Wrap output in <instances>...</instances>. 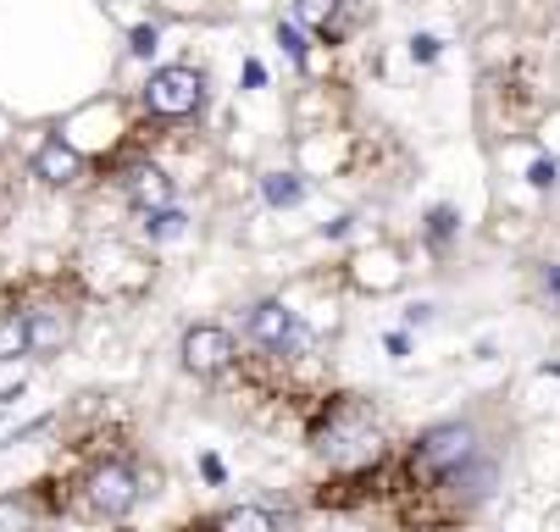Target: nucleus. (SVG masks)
<instances>
[{"label": "nucleus", "instance_id": "20e7f679", "mask_svg": "<svg viewBox=\"0 0 560 532\" xmlns=\"http://www.w3.org/2000/svg\"><path fill=\"white\" fill-rule=\"evenodd\" d=\"M245 339L261 344L267 355H289L300 344V311L283 306V299H256L245 317Z\"/></svg>", "mask_w": 560, "mask_h": 532}, {"label": "nucleus", "instance_id": "6ab92c4d", "mask_svg": "<svg viewBox=\"0 0 560 532\" xmlns=\"http://www.w3.org/2000/svg\"><path fill=\"white\" fill-rule=\"evenodd\" d=\"M383 344H388V355H411V339H406V333H388Z\"/></svg>", "mask_w": 560, "mask_h": 532}, {"label": "nucleus", "instance_id": "2eb2a0df", "mask_svg": "<svg viewBox=\"0 0 560 532\" xmlns=\"http://www.w3.org/2000/svg\"><path fill=\"white\" fill-rule=\"evenodd\" d=\"M278 45H283V50H289L300 67L311 61V50H305V39H300V23H278Z\"/></svg>", "mask_w": 560, "mask_h": 532}, {"label": "nucleus", "instance_id": "6e6552de", "mask_svg": "<svg viewBox=\"0 0 560 532\" xmlns=\"http://www.w3.org/2000/svg\"><path fill=\"white\" fill-rule=\"evenodd\" d=\"M122 189H128V200H133L139 211H167V205H173V178L155 167V162L133 167V173L122 178Z\"/></svg>", "mask_w": 560, "mask_h": 532}, {"label": "nucleus", "instance_id": "f3484780", "mask_svg": "<svg viewBox=\"0 0 560 532\" xmlns=\"http://www.w3.org/2000/svg\"><path fill=\"white\" fill-rule=\"evenodd\" d=\"M527 178H533L538 189H549V184L560 178V167H555V162H533V173H527Z\"/></svg>", "mask_w": 560, "mask_h": 532}, {"label": "nucleus", "instance_id": "0eeeda50", "mask_svg": "<svg viewBox=\"0 0 560 532\" xmlns=\"http://www.w3.org/2000/svg\"><path fill=\"white\" fill-rule=\"evenodd\" d=\"M72 344V317L61 306H34L28 311V355H61Z\"/></svg>", "mask_w": 560, "mask_h": 532}, {"label": "nucleus", "instance_id": "f03ea898", "mask_svg": "<svg viewBox=\"0 0 560 532\" xmlns=\"http://www.w3.org/2000/svg\"><path fill=\"white\" fill-rule=\"evenodd\" d=\"M144 111L150 117H167V122H178V117H195L200 111V101H206V79L195 67H162V72H150V84H144Z\"/></svg>", "mask_w": 560, "mask_h": 532}, {"label": "nucleus", "instance_id": "7ed1b4c3", "mask_svg": "<svg viewBox=\"0 0 560 532\" xmlns=\"http://www.w3.org/2000/svg\"><path fill=\"white\" fill-rule=\"evenodd\" d=\"M90 510L101 516V521H122L133 505H139V472L128 466V461H101L95 472H90Z\"/></svg>", "mask_w": 560, "mask_h": 532}, {"label": "nucleus", "instance_id": "f8f14e48", "mask_svg": "<svg viewBox=\"0 0 560 532\" xmlns=\"http://www.w3.org/2000/svg\"><path fill=\"white\" fill-rule=\"evenodd\" d=\"M184 211L178 205H167V211H144V239H178L184 234Z\"/></svg>", "mask_w": 560, "mask_h": 532}, {"label": "nucleus", "instance_id": "39448f33", "mask_svg": "<svg viewBox=\"0 0 560 532\" xmlns=\"http://www.w3.org/2000/svg\"><path fill=\"white\" fill-rule=\"evenodd\" d=\"M178 355H184V366H189L195 377H217V371H228V366H233L238 344H233V333H228V328H217V322H195V328L184 333Z\"/></svg>", "mask_w": 560, "mask_h": 532}, {"label": "nucleus", "instance_id": "423d86ee", "mask_svg": "<svg viewBox=\"0 0 560 532\" xmlns=\"http://www.w3.org/2000/svg\"><path fill=\"white\" fill-rule=\"evenodd\" d=\"M78 173H84V162H78V150H72L61 133H50V139L34 150V178H39V184L67 189V184H78Z\"/></svg>", "mask_w": 560, "mask_h": 532}, {"label": "nucleus", "instance_id": "f257e3e1", "mask_svg": "<svg viewBox=\"0 0 560 532\" xmlns=\"http://www.w3.org/2000/svg\"><path fill=\"white\" fill-rule=\"evenodd\" d=\"M477 454V427L471 422H439V427H428L422 438H417V454H411V466H417V477H450V472H460L466 461Z\"/></svg>", "mask_w": 560, "mask_h": 532}, {"label": "nucleus", "instance_id": "9b49d317", "mask_svg": "<svg viewBox=\"0 0 560 532\" xmlns=\"http://www.w3.org/2000/svg\"><path fill=\"white\" fill-rule=\"evenodd\" d=\"M334 17H339V0H294V23H305V28H334Z\"/></svg>", "mask_w": 560, "mask_h": 532}, {"label": "nucleus", "instance_id": "dca6fc26", "mask_svg": "<svg viewBox=\"0 0 560 532\" xmlns=\"http://www.w3.org/2000/svg\"><path fill=\"white\" fill-rule=\"evenodd\" d=\"M411 56H417V61H433V56H439V39H433V34H417V39H411Z\"/></svg>", "mask_w": 560, "mask_h": 532}, {"label": "nucleus", "instance_id": "1a4fd4ad", "mask_svg": "<svg viewBox=\"0 0 560 532\" xmlns=\"http://www.w3.org/2000/svg\"><path fill=\"white\" fill-rule=\"evenodd\" d=\"M211 532H283V521H278L267 505H233V510L217 516Z\"/></svg>", "mask_w": 560, "mask_h": 532}, {"label": "nucleus", "instance_id": "ddd939ff", "mask_svg": "<svg viewBox=\"0 0 560 532\" xmlns=\"http://www.w3.org/2000/svg\"><path fill=\"white\" fill-rule=\"evenodd\" d=\"M300 194H305V184H300L294 173H272V178H267V200H272V205H300Z\"/></svg>", "mask_w": 560, "mask_h": 532}, {"label": "nucleus", "instance_id": "9d476101", "mask_svg": "<svg viewBox=\"0 0 560 532\" xmlns=\"http://www.w3.org/2000/svg\"><path fill=\"white\" fill-rule=\"evenodd\" d=\"M28 355V311L0 306V360H23Z\"/></svg>", "mask_w": 560, "mask_h": 532}, {"label": "nucleus", "instance_id": "aec40b11", "mask_svg": "<svg viewBox=\"0 0 560 532\" xmlns=\"http://www.w3.org/2000/svg\"><path fill=\"white\" fill-rule=\"evenodd\" d=\"M450 227H455V216H450V211H433V239H444Z\"/></svg>", "mask_w": 560, "mask_h": 532}, {"label": "nucleus", "instance_id": "4468645a", "mask_svg": "<svg viewBox=\"0 0 560 532\" xmlns=\"http://www.w3.org/2000/svg\"><path fill=\"white\" fill-rule=\"evenodd\" d=\"M0 532H28V505L23 499H0Z\"/></svg>", "mask_w": 560, "mask_h": 532}, {"label": "nucleus", "instance_id": "a211bd4d", "mask_svg": "<svg viewBox=\"0 0 560 532\" xmlns=\"http://www.w3.org/2000/svg\"><path fill=\"white\" fill-rule=\"evenodd\" d=\"M155 50V28H133V56H150Z\"/></svg>", "mask_w": 560, "mask_h": 532}]
</instances>
